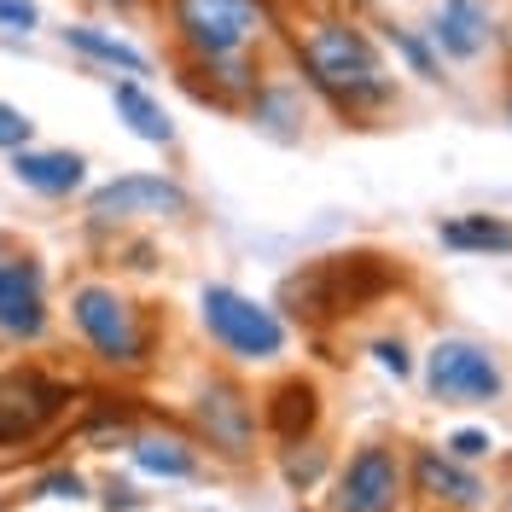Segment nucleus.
<instances>
[{
	"mask_svg": "<svg viewBox=\"0 0 512 512\" xmlns=\"http://www.w3.org/2000/svg\"><path fill=\"white\" fill-rule=\"evenodd\" d=\"M192 216V192L175 175H117L88 192V222L123 227V222H181Z\"/></svg>",
	"mask_w": 512,
	"mask_h": 512,
	"instance_id": "nucleus-6",
	"label": "nucleus"
},
{
	"mask_svg": "<svg viewBox=\"0 0 512 512\" xmlns=\"http://www.w3.org/2000/svg\"><path fill=\"white\" fill-rule=\"evenodd\" d=\"M70 396H76V384L41 379V373H12L0 384V448H24L30 437H41V425L59 419Z\"/></svg>",
	"mask_w": 512,
	"mask_h": 512,
	"instance_id": "nucleus-11",
	"label": "nucleus"
},
{
	"mask_svg": "<svg viewBox=\"0 0 512 512\" xmlns=\"http://www.w3.org/2000/svg\"><path fill=\"white\" fill-rule=\"evenodd\" d=\"M373 361H379L390 379H408V373H414V355H408L402 338H379V344H373Z\"/></svg>",
	"mask_w": 512,
	"mask_h": 512,
	"instance_id": "nucleus-26",
	"label": "nucleus"
},
{
	"mask_svg": "<svg viewBox=\"0 0 512 512\" xmlns=\"http://www.w3.org/2000/svg\"><path fill=\"white\" fill-rule=\"evenodd\" d=\"M251 128L274 134V140H303V123H309V105H303V82L297 76H262V88L245 105Z\"/></svg>",
	"mask_w": 512,
	"mask_h": 512,
	"instance_id": "nucleus-17",
	"label": "nucleus"
},
{
	"mask_svg": "<svg viewBox=\"0 0 512 512\" xmlns=\"http://www.w3.org/2000/svg\"><path fill=\"white\" fill-rule=\"evenodd\" d=\"M256 425L274 437L280 448H297V443H315V425H320V384L291 373L280 379L262 402H256Z\"/></svg>",
	"mask_w": 512,
	"mask_h": 512,
	"instance_id": "nucleus-13",
	"label": "nucleus"
},
{
	"mask_svg": "<svg viewBox=\"0 0 512 512\" xmlns=\"http://www.w3.org/2000/svg\"><path fill=\"white\" fill-rule=\"evenodd\" d=\"M35 495H47V501H82V495H88V483H82V472L59 466V472H47V478L35 483Z\"/></svg>",
	"mask_w": 512,
	"mask_h": 512,
	"instance_id": "nucleus-25",
	"label": "nucleus"
},
{
	"mask_svg": "<svg viewBox=\"0 0 512 512\" xmlns=\"http://www.w3.org/2000/svg\"><path fill=\"white\" fill-rule=\"evenodd\" d=\"M70 326H76V338L88 344V355L99 367L134 373V367L152 361V320H146V309L123 286L82 280L70 291Z\"/></svg>",
	"mask_w": 512,
	"mask_h": 512,
	"instance_id": "nucleus-3",
	"label": "nucleus"
},
{
	"mask_svg": "<svg viewBox=\"0 0 512 512\" xmlns=\"http://www.w3.org/2000/svg\"><path fill=\"white\" fill-rule=\"evenodd\" d=\"M99 507H105V512H140V507H146V495H140L134 483L111 478V483H105V495H99Z\"/></svg>",
	"mask_w": 512,
	"mask_h": 512,
	"instance_id": "nucleus-29",
	"label": "nucleus"
},
{
	"mask_svg": "<svg viewBox=\"0 0 512 512\" xmlns=\"http://www.w3.org/2000/svg\"><path fill=\"white\" fill-rule=\"evenodd\" d=\"M396 280H402V268L384 262V256H373V251L320 256V262H303L297 274H286L280 309H291V320H303V326H326V320L361 315V309L379 303Z\"/></svg>",
	"mask_w": 512,
	"mask_h": 512,
	"instance_id": "nucleus-2",
	"label": "nucleus"
},
{
	"mask_svg": "<svg viewBox=\"0 0 512 512\" xmlns=\"http://www.w3.org/2000/svg\"><path fill=\"white\" fill-rule=\"evenodd\" d=\"M175 59H227L256 53L274 30V0H163Z\"/></svg>",
	"mask_w": 512,
	"mask_h": 512,
	"instance_id": "nucleus-4",
	"label": "nucleus"
},
{
	"mask_svg": "<svg viewBox=\"0 0 512 512\" xmlns=\"http://www.w3.org/2000/svg\"><path fill=\"white\" fill-rule=\"evenodd\" d=\"M111 105H117V117L128 123V134H134V140H146V146H175V123H169L163 99L152 94L146 82L111 76Z\"/></svg>",
	"mask_w": 512,
	"mask_h": 512,
	"instance_id": "nucleus-19",
	"label": "nucleus"
},
{
	"mask_svg": "<svg viewBox=\"0 0 512 512\" xmlns=\"http://www.w3.org/2000/svg\"><path fill=\"white\" fill-rule=\"evenodd\" d=\"M47 274L35 256H0V338L41 344L47 338Z\"/></svg>",
	"mask_w": 512,
	"mask_h": 512,
	"instance_id": "nucleus-10",
	"label": "nucleus"
},
{
	"mask_svg": "<svg viewBox=\"0 0 512 512\" xmlns=\"http://www.w3.org/2000/svg\"><path fill=\"white\" fill-rule=\"evenodd\" d=\"M384 35H390V47L408 59V70H414L419 82H437V76H443V70H437V53H431V47H425L414 30H384Z\"/></svg>",
	"mask_w": 512,
	"mask_h": 512,
	"instance_id": "nucleus-23",
	"label": "nucleus"
},
{
	"mask_svg": "<svg viewBox=\"0 0 512 512\" xmlns=\"http://www.w3.org/2000/svg\"><path fill=\"white\" fill-rule=\"evenodd\" d=\"M198 315H204V332L222 355H233L239 367H268L286 355V320L280 309L245 297L239 286H204L198 291Z\"/></svg>",
	"mask_w": 512,
	"mask_h": 512,
	"instance_id": "nucleus-5",
	"label": "nucleus"
},
{
	"mask_svg": "<svg viewBox=\"0 0 512 512\" xmlns=\"http://www.w3.org/2000/svg\"><path fill=\"white\" fill-rule=\"evenodd\" d=\"M6 169L18 187L41 192V198H70V192L88 187V158L64 152V146H24V152H12Z\"/></svg>",
	"mask_w": 512,
	"mask_h": 512,
	"instance_id": "nucleus-16",
	"label": "nucleus"
},
{
	"mask_svg": "<svg viewBox=\"0 0 512 512\" xmlns=\"http://www.w3.org/2000/svg\"><path fill=\"white\" fill-rule=\"evenodd\" d=\"M507 117H512V99H507Z\"/></svg>",
	"mask_w": 512,
	"mask_h": 512,
	"instance_id": "nucleus-31",
	"label": "nucleus"
},
{
	"mask_svg": "<svg viewBox=\"0 0 512 512\" xmlns=\"http://www.w3.org/2000/svg\"><path fill=\"white\" fill-rule=\"evenodd\" d=\"M94 6H111V12H140V6H152V0H94Z\"/></svg>",
	"mask_w": 512,
	"mask_h": 512,
	"instance_id": "nucleus-30",
	"label": "nucleus"
},
{
	"mask_svg": "<svg viewBox=\"0 0 512 512\" xmlns=\"http://www.w3.org/2000/svg\"><path fill=\"white\" fill-rule=\"evenodd\" d=\"M291 59H297V82L320 94L338 117H373L396 99V82L379 59V41L361 30L355 18H315L291 35Z\"/></svg>",
	"mask_w": 512,
	"mask_h": 512,
	"instance_id": "nucleus-1",
	"label": "nucleus"
},
{
	"mask_svg": "<svg viewBox=\"0 0 512 512\" xmlns=\"http://www.w3.org/2000/svg\"><path fill=\"white\" fill-rule=\"evenodd\" d=\"M24 146H35V117L18 111L12 99H0V152L12 158V152H24Z\"/></svg>",
	"mask_w": 512,
	"mask_h": 512,
	"instance_id": "nucleus-24",
	"label": "nucleus"
},
{
	"mask_svg": "<svg viewBox=\"0 0 512 512\" xmlns=\"http://www.w3.org/2000/svg\"><path fill=\"white\" fill-rule=\"evenodd\" d=\"M408 495V466L390 443H361L338 466L332 478V495H326V512H396Z\"/></svg>",
	"mask_w": 512,
	"mask_h": 512,
	"instance_id": "nucleus-7",
	"label": "nucleus"
},
{
	"mask_svg": "<svg viewBox=\"0 0 512 512\" xmlns=\"http://www.w3.org/2000/svg\"><path fill=\"white\" fill-rule=\"evenodd\" d=\"M0 24L18 30V35H30L35 24H41V6H35V0H0Z\"/></svg>",
	"mask_w": 512,
	"mask_h": 512,
	"instance_id": "nucleus-28",
	"label": "nucleus"
},
{
	"mask_svg": "<svg viewBox=\"0 0 512 512\" xmlns=\"http://www.w3.org/2000/svg\"><path fill=\"white\" fill-rule=\"evenodd\" d=\"M280 472H286V483L303 495V489H315L320 472H326V448L320 443H297V448H280Z\"/></svg>",
	"mask_w": 512,
	"mask_h": 512,
	"instance_id": "nucleus-22",
	"label": "nucleus"
},
{
	"mask_svg": "<svg viewBox=\"0 0 512 512\" xmlns=\"http://www.w3.org/2000/svg\"><path fill=\"white\" fill-rule=\"evenodd\" d=\"M437 239H443L448 251H495L507 256L512 251V222L507 216H454V222L437 227Z\"/></svg>",
	"mask_w": 512,
	"mask_h": 512,
	"instance_id": "nucleus-21",
	"label": "nucleus"
},
{
	"mask_svg": "<svg viewBox=\"0 0 512 512\" xmlns=\"http://www.w3.org/2000/svg\"><path fill=\"white\" fill-rule=\"evenodd\" d=\"M425 390L437 396V402H495L501 390H507V373H501V361L472 344V338H443V344H431L425 355Z\"/></svg>",
	"mask_w": 512,
	"mask_h": 512,
	"instance_id": "nucleus-8",
	"label": "nucleus"
},
{
	"mask_svg": "<svg viewBox=\"0 0 512 512\" xmlns=\"http://www.w3.org/2000/svg\"><path fill=\"white\" fill-rule=\"evenodd\" d=\"M425 35H431V47H437L443 59L472 64V59H483L489 41H495V12H489V0H443Z\"/></svg>",
	"mask_w": 512,
	"mask_h": 512,
	"instance_id": "nucleus-15",
	"label": "nucleus"
},
{
	"mask_svg": "<svg viewBox=\"0 0 512 512\" xmlns=\"http://www.w3.org/2000/svg\"><path fill=\"white\" fill-rule=\"evenodd\" d=\"M408 478H414V495L425 507H443V512H478L483 495H489L478 472H466L460 460H448L443 448H414Z\"/></svg>",
	"mask_w": 512,
	"mask_h": 512,
	"instance_id": "nucleus-14",
	"label": "nucleus"
},
{
	"mask_svg": "<svg viewBox=\"0 0 512 512\" xmlns=\"http://www.w3.org/2000/svg\"><path fill=\"white\" fill-rule=\"evenodd\" d=\"M64 47L88 64H105L111 76H128V82H146L152 76V59L140 47H128L123 35L99 30V24H64Z\"/></svg>",
	"mask_w": 512,
	"mask_h": 512,
	"instance_id": "nucleus-18",
	"label": "nucleus"
},
{
	"mask_svg": "<svg viewBox=\"0 0 512 512\" xmlns=\"http://www.w3.org/2000/svg\"><path fill=\"white\" fill-rule=\"evenodd\" d=\"M181 70V88L198 105H216V111H245L251 94L262 88V59L256 53H227V59H175Z\"/></svg>",
	"mask_w": 512,
	"mask_h": 512,
	"instance_id": "nucleus-12",
	"label": "nucleus"
},
{
	"mask_svg": "<svg viewBox=\"0 0 512 512\" xmlns=\"http://www.w3.org/2000/svg\"><path fill=\"white\" fill-rule=\"evenodd\" d=\"M128 460H134L146 478H163V483L198 478V454H192V443L175 437V431H140V437H128Z\"/></svg>",
	"mask_w": 512,
	"mask_h": 512,
	"instance_id": "nucleus-20",
	"label": "nucleus"
},
{
	"mask_svg": "<svg viewBox=\"0 0 512 512\" xmlns=\"http://www.w3.org/2000/svg\"><path fill=\"white\" fill-rule=\"evenodd\" d=\"M489 431H454V437H448L443 443V454L448 460H460V466H466V460H483V454H489Z\"/></svg>",
	"mask_w": 512,
	"mask_h": 512,
	"instance_id": "nucleus-27",
	"label": "nucleus"
},
{
	"mask_svg": "<svg viewBox=\"0 0 512 512\" xmlns=\"http://www.w3.org/2000/svg\"><path fill=\"white\" fill-rule=\"evenodd\" d=\"M192 431H198V443H210L222 460H251V448H256L251 390H239L233 379H210L192 396Z\"/></svg>",
	"mask_w": 512,
	"mask_h": 512,
	"instance_id": "nucleus-9",
	"label": "nucleus"
}]
</instances>
